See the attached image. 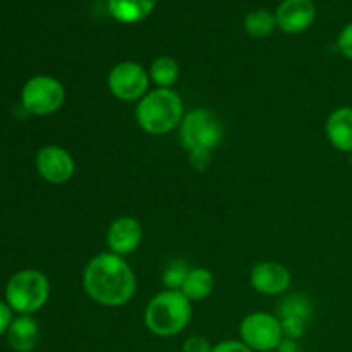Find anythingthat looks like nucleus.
I'll use <instances>...</instances> for the list:
<instances>
[{
  "instance_id": "obj_1",
  "label": "nucleus",
  "mask_w": 352,
  "mask_h": 352,
  "mask_svg": "<svg viewBox=\"0 0 352 352\" xmlns=\"http://www.w3.org/2000/svg\"><path fill=\"white\" fill-rule=\"evenodd\" d=\"M82 289L96 305L119 308L127 305L136 294V274L124 256L107 251L96 254L86 263Z\"/></svg>"
},
{
  "instance_id": "obj_2",
  "label": "nucleus",
  "mask_w": 352,
  "mask_h": 352,
  "mask_svg": "<svg viewBox=\"0 0 352 352\" xmlns=\"http://www.w3.org/2000/svg\"><path fill=\"white\" fill-rule=\"evenodd\" d=\"M184 116V102L172 88L150 89L134 110L138 126L150 136H164L179 129Z\"/></svg>"
},
{
  "instance_id": "obj_3",
  "label": "nucleus",
  "mask_w": 352,
  "mask_h": 352,
  "mask_svg": "<svg viewBox=\"0 0 352 352\" xmlns=\"http://www.w3.org/2000/svg\"><path fill=\"white\" fill-rule=\"evenodd\" d=\"M192 302L174 289H164L148 301L143 322L148 332L157 337H175L188 329L192 318Z\"/></svg>"
},
{
  "instance_id": "obj_4",
  "label": "nucleus",
  "mask_w": 352,
  "mask_h": 352,
  "mask_svg": "<svg viewBox=\"0 0 352 352\" xmlns=\"http://www.w3.org/2000/svg\"><path fill=\"white\" fill-rule=\"evenodd\" d=\"M50 298V282L40 270H21L9 278L6 301L19 315H33L47 305Z\"/></svg>"
},
{
  "instance_id": "obj_5",
  "label": "nucleus",
  "mask_w": 352,
  "mask_h": 352,
  "mask_svg": "<svg viewBox=\"0 0 352 352\" xmlns=\"http://www.w3.org/2000/svg\"><path fill=\"white\" fill-rule=\"evenodd\" d=\"M222 138L223 126L217 113L201 107L186 112L179 126V140L189 153H212Z\"/></svg>"
},
{
  "instance_id": "obj_6",
  "label": "nucleus",
  "mask_w": 352,
  "mask_h": 352,
  "mask_svg": "<svg viewBox=\"0 0 352 352\" xmlns=\"http://www.w3.org/2000/svg\"><path fill=\"white\" fill-rule=\"evenodd\" d=\"M65 102V88L57 78L38 74L28 79L21 91V103L28 113L33 116H52L58 112Z\"/></svg>"
},
{
  "instance_id": "obj_7",
  "label": "nucleus",
  "mask_w": 352,
  "mask_h": 352,
  "mask_svg": "<svg viewBox=\"0 0 352 352\" xmlns=\"http://www.w3.org/2000/svg\"><path fill=\"white\" fill-rule=\"evenodd\" d=\"M239 339L253 352H272L282 346L285 336L278 316L268 311H254L241 322Z\"/></svg>"
},
{
  "instance_id": "obj_8",
  "label": "nucleus",
  "mask_w": 352,
  "mask_h": 352,
  "mask_svg": "<svg viewBox=\"0 0 352 352\" xmlns=\"http://www.w3.org/2000/svg\"><path fill=\"white\" fill-rule=\"evenodd\" d=\"M150 82L148 69L133 60L116 64L107 78L109 91L120 102H140L150 91Z\"/></svg>"
},
{
  "instance_id": "obj_9",
  "label": "nucleus",
  "mask_w": 352,
  "mask_h": 352,
  "mask_svg": "<svg viewBox=\"0 0 352 352\" xmlns=\"http://www.w3.org/2000/svg\"><path fill=\"white\" fill-rule=\"evenodd\" d=\"M34 165L40 177L55 186L69 182L76 172L74 157L58 144H47L41 148L34 158Z\"/></svg>"
},
{
  "instance_id": "obj_10",
  "label": "nucleus",
  "mask_w": 352,
  "mask_h": 352,
  "mask_svg": "<svg viewBox=\"0 0 352 352\" xmlns=\"http://www.w3.org/2000/svg\"><path fill=\"white\" fill-rule=\"evenodd\" d=\"M251 287L263 296H280L291 287L292 275L278 261H260L251 268Z\"/></svg>"
},
{
  "instance_id": "obj_11",
  "label": "nucleus",
  "mask_w": 352,
  "mask_h": 352,
  "mask_svg": "<svg viewBox=\"0 0 352 352\" xmlns=\"http://www.w3.org/2000/svg\"><path fill=\"white\" fill-rule=\"evenodd\" d=\"M143 241V227L140 220L131 215L117 217L107 230V244L110 253L127 256L140 248Z\"/></svg>"
},
{
  "instance_id": "obj_12",
  "label": "nucleus",
  "mask_w": 352,
  "mask_h": 352,
  "mask_svg": "<svg viewBox=\"0 0 352 352\" xmlns=\"http://www.w3.org/2000/svg\"><path fill=\"white\" fill-rule=\"evenodd\" d=\"M277 28L287 34H299L309 30L316 19L313 0H284L275 12Z\"/></svg>"
},
{
  "instance_id": "obj_13",
  "label": "nucleus",
  "mask_w": 352,
  "mask_h": 352,
  "mask_svg": "<svg viewBox=\"0 0 352 352\" xmlns=\"http://www.w3.org/2000/svg\"><path fill=\"white\" fill-rule=\"evenodd\" d=\"M329 143L342 153H352V107L344 105L332 110L325 122Z\"/></svg>"
},
{
  "instance_id": "obj_14",
  "label": "nucleus",
  "mask_w": 352,
  "mask_h": 352,
  "mask_svg": "<svg viewBox=\"0 0 352 352\" xmlns=\"http://www.w3.org/2000/svg\"><path fill=\"white\" fill-rule=\"evenodd\" d=\"M7 342L16 352H31L40 342V327L30 315H21L12 320L7 330Z\"/></svg>"
},
{
  "instance_id": "obj_15",
  "label": "nucleus",
  "mask_w": 352,
  "mask_h": 352,
  "mask_svg": "<svg viewBox=\"0 0 352 352\" xmlns=\"http://www.w3.org/2000/svg\"><path fill=\"white\" fill-rule=\"evenodd\" d=\"M157 0H109V12L122 24H136L153 12Z\"/></svg>"
},
{
  "instance_id": "obj_16",
  "label": "nucleus",
  "mask_w": 352,
  "mask_h": 352,
  "mask_svg": "<svg viewBox=\"0 0 352 352\" xmlns=\"http://www.w3.org/2000/svg\"><path fill=\"white\" fill-rule=\"evenodd\" d=\"M213 289H215V277H213L212 272L208 268L196 267L191 268L186 275L181 292L191 302H199L208 299L212 296Z\"/></svg>"
},
{
  "instance_id": "obj_17",
  "label": "nucleus",
  "mask_w": 352,
  "mask_h": 352,
  "mask_svg": "<svg viewBox=\"0 0 352 352\" xmlns=\"http://www.w3.org/2000/svg\"><path fill=\"white\" fill-rule=\"evenodd\" d=\"M179 62L170 55H158L153 58L148 74L157 88H172L179 79Z\"/></svg>"
},
{
  "instance_id": "obj_18",
  "label": "nucleus",
  "mask_w": 352,
  "mask_h": 352,
  "mask_svg": "<svg viewBox=\"0 0 352 352\" xmlns=\"http://www.w3.org/2000/svg\"><path fill=\"white\" fill-rule=\"evenodd\" d=\"M277 28V19H275V14H272L267 9H256L253 12H250L244 19V30L250 34L251 38H267L274 33V30Z\"/></svg>"
},
{
  "instance_id": "obj_19",
  "label": "nucleus",
  "mask_w": 352,
  "mask_h": 352,
  "mask_svg": "<svg viewBox=\"0 0 352 352\" xmlns=\"http://www.w3.org/2000/svg\"><path fill=\"white\" fill-rule=\"evenodd\" d=\"M311 315V305L305 296L292 294L284 299L280 305V320H296V322L306 323V320Z\"/></svg>"
},
{
  "instance_id": "obj_20",
  "label": "nucleus",
  "mask_w": 352,
  "mask_h": 352,
  "mask_svg": "<svg viewBox=\"0 0 352 352\" xmlns=\"http://www.w3.org/2000/svg\"><path fill=\"white\" fill-rule=\"evenodd\" d=\"M191 268L184 263V261H174L167 267L164 274V284L167 285L165 289H174V291H181L182 284L186 280V275Z\"/></svg>"
},
{
  "instance_id": "obj_21",
  "label": "nucleus",
  "mask_w": 352,
  "mask_h": 352,
  "mask_svg": "<svg viewBox=\"0 0 352 352\" xmlns=\"http://www.w3.org/2000/svg\"><path fill=\"white\" fill-rule=\"evenodd\" d=\"M213 346L203 336H191L182 344V352H212Z\"/></svg>"
},
{
  "instance_id": "obj_22",
  "label": "nucleus",
  "mask_w": 352,
  "mask_h": 352,
  "mask_svg": "<svg viewBox=\"0 0 352 352\" xmlns=\"http://www.w3.org/2000/svg\"><path fill=\"white\" fill-rule=\"evenodd\" d=\"M337 47H339V52L344 57L352 60V23L342 28L339 38H337Z\"/></svg>"
},
{
  "instance_id": "obj_23",
  "label": "nucleus",
  "mask_w": 352,
  "mask_h": 352,
  "mask_svg": "<svg viewBox=\"0 0 352 352\" xmlns=\"http://www.w3.org/2000/svg\"><path fill=\"white\" fill-rule=\"evenodd\" d=\"M212 352H253L241 339H227L215 344Z\"/></svg>"
},
{
  "instance_id": "obj_24",
  "label": "nucleus",
  "mask_w": 352,
  "mask_h": 352,
  "mask_svg": "<svg viewBox=\"0 0 352 352\" xmlns=\"http://www.w3.org/2000/svg\"><path fill=\"white\" fill-rule=\"evenodd\" d=\"M10 323H12V309L9 308L7 302L0 301V336L7 333Z\"/></svg>"
},
{
  "instance_id": "obj_25",
  "label": "nucleus",
  "mask_w": 352,
  "mask_h": 352,
  "mask_svg": "<svg viewBox=\"0 0 352 352\" xmlns=\"http://www.w3.org/2000/svg\"><path fill=\"white\" fill-rule=\"evenodd\" d=\"M210 157H212V153H189V162L196 168H206L210 164Z\"/></svg>"
},
{
  "instance_id": "obj_26",
  "label": "nucleus",
  "mask_w": 352,
  "mask_h": 352,
  "mask_svg": "<svg viewBox=\"0 0 352 352\" xmlns=\"http://www.w3.org/2000/svg\"><path fill=\"white\" fill-rule=\"evenodd\" d=\"M351 168H352V153H351Z\"/></svg>"
}]
</instances>
